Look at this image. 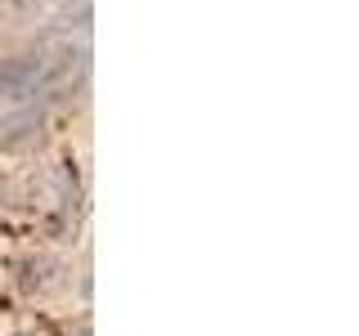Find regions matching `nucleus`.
I'll return each instance as SVG.
<instances>
[{
	"instance_id": "1",
	"label": "nucleus",
	"mask_w": 359,
	"mask_h": 336,
	"mask_svg": "<svg viewBox=\"0 0 359 336\" xmlns=\"http://www.w3.org/2000/svg\"><path fill=\"white\" fill-rule=\"evenodd\" d=\"M41 76V59L36 54H18V59H5L0 63V94L5 99H22Z\"/></svg>"
}]
</instances>
